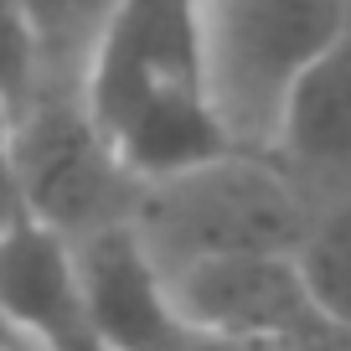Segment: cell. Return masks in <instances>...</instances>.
I'll return each mask as SVG.
<instances>
[{"instance_id":"cell-7","label":"cell","mask_w":351,"mask_h":351,"mask_svg":"<svg viewBox=\"0 0 351 351\" xmlns=\"http://www.w3.org/2000/svg\"><path fill=\"white\" fill-rule=\"evenodd\" d=\"M274 155L300 181L310 207L351 191V16L289 93Z\"/></svg>"},{"instance_id":"cell-11","label":"cell","mask_w":351,"mask_h":351,"mask_svg":"<svg viewBox=\"0 0 351 351\" xmlns=\"http://www.w3.org/2000/svg\"><path fill=\"white\" fill-rule=\"evenodd\" d=\"M5 351H36V346H26L21 336H11V346H5Z\"/></svg>"},{"instance_id":"cell-6","label":"cell","mask_w":351,"mask_h":351,"mask_svg":"<svg viewBox=\"0 0 351 351\" xmlns=\"http://www.w3.org/2000/svg\"><path fill=\"white\" fill-rule=\"evenodd\" d=\"M0 305L11 336L36 351H109L88 305L73 243L42 228L11 191H5V238H0Z\"/></svg>"},{"instance_id":"cell-3","label":"cell","mask_w":351,"mask_h":351,"mask_svg":"<svg viewBox=\"0 0 351 351\" xmlns=\"http://www.w3.org/2000/svg\"><path fill=\"white\" fill-rule=\"evenodd\" d=\"M5 191L73 248L134 222L145 181L119 160L83 93H42L16 124H5Z\"/></svg>"},{"instance_id":"cell-8","label":"cell","mask_w":351,"mask_h":351,"mask_svg":"<svg viewBox=\"0 0 351 351\" xmlns=\"http://www.w3.org/2000/svg\"><path fill=\"white\" fill-rule=\"evenodd\" d=\"M119 5L124 0H5V11L21 16L36 42L42 93H83L93 52H99Z\"/></svg>"},{"instance_id":"cell-5","label":"cell","mask_w":351,"mask_h":351,"mask_svg":"<svg viewBox=\"0 0 351 351\" xmlns=\"http://www.w3.org/2000/svg\"><path fill=\"white\" fill-rule=\"evenodd\" d=\"M171 295L191 326L248 351H285L289 341L330 326L320 300L310 295L295 253L197 263L171 279Z\"/></svg>"},{"instance_id":"cell-10","label":"cell","mask_w":351,"mask_h":351,"mask_svg":"<svg viewBox=\"0 0 351 351\" xmlns=\"http://www.w3.org/2000/svg\"><path fill=\"white\" fill-rule=\"evenodd\" d=\"M285 351H351V330L330 320V326H320V330H310V336L289 341Z\"/></svg>"},{"instance_id":"cell-2","label":"cell","mask_w":351,"mask_h":351,"mask_svg":"<svg viewBox=\"0 0 351 351\" xmlns=\"http://www.w3.org/2000/svg\"><path fill=\"white\" fill-rule=\"evenodd\" d=\"M207 77L228 130L274 150L295 83L346 32L351 0H202Z\"/></svg>"},{"instance_id":"cell-9","label":"cell","mask_w":351,"mask_h":351,"mask_svg":"<svg viewBox=\"0 0 351 351\" xmlns=\"http://www.w3.org/2000/svg\"><path fill=\"white\" fill-rule=\"evenodd\" d=\"M295 258L320 310L351 330V191L315 202V217H310V232Z\"/></svg>"},{"instance_id":"cell-4","label":"cell","mask_w":351,"mask_h":351,"mask_svg":"<svg viewBox=\"0 0 351 351\" xmlns=\"http://www.w3.org/2000/svg\"><path fill=\"white\" fill-rule=\"evenodd\" d=\"M160 93H212L202 0H124L88 67V114L114 134Z\"/></svg>"},{"instance_id":"cell-1","label":"cell","mask_w":351,"mask_h":351,"mask_svg":"<svg viewBox=\"0 0 351 351\" xmlns=\"http://www.w3.org/2000/svg\"><path fill=\"white\" fill-rule=\"evenodd\" d=\"M310 197L274 150H238L212 165L150 181L134 207V232L165 279L212 258L300 253L310 232Z\"/></svg>"}]
</instances>
